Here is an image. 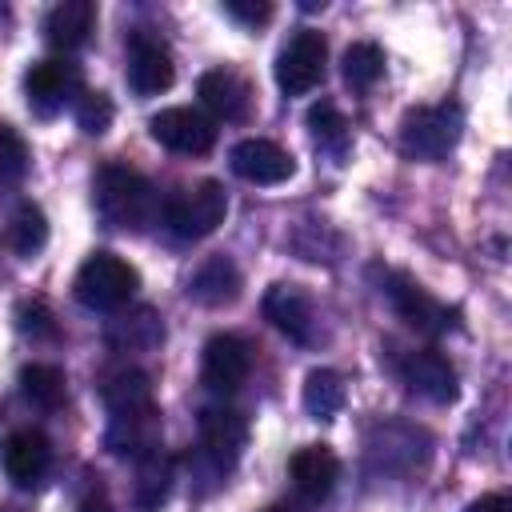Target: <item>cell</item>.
Masks as SVG:
<instances>
[{
    "label": "cell",
    "instance_id": "35",
    "mask_svg": "<svg viewBox=\"0 0 512 512\" xmlns=\"http://www.w3.org/2000/svg\"><path fill=\"white\" fill-rule=\"evenodd\" d=\"M264 512H292V508H264Z\"/></svg>",
    "mask_w": 512,
    "mask_h": 512
},
{
    "label": "cell",
    "instance_id": "13",
    "mask_svg": "<svg viewBox=\"0 0 512 512\" xmlns=\"http://www.w3.org/2000/svg\"><path fill=\"white\" fill-rule=\"evenodd\" d=\"M176 68H172V56L168 48L148 36V32H136L132 44H128V84L140 92V96H156L172 84Z\"/></svg>",
    "mask_w": 512,
    "mask_h": 512
},
{
    "label": "cell",
    "instance_id": "32",
    "mask_svg": "<svg viewBox=\"0 0 512 512\" xmlns=\"http://www.w3.org/2000/svg\"><path fill=\"white\" fill-rule=\"evenodd\" d=\"M20 332H32V336H52L56 332V324H52V316H48V308L40 300L20 308Z\"/></svg>",
    "mask_w": 512,
    "mask_h": 512
},
{
    "label": "cell",
    "instance_id": "16",
    "mask_svg": "<svg viewBox=\"0 0 512 512\" xmlns=\"http://www.w3.org/2000/svg\"><path fill=\"white\" fill-rule=\"evenodd\" d=\"M104 440H108V448L116 456H132V460L156 452L160 448V412H156V404L152 408H136V412H116L108 420V436Z\"/></svg>",
    "mask_w": 512,
    "mask_h": 512
},
{
    "label": "cell",
    "instance_id": "26",
    "mask_svg": "<svg viewBox=\"0 0 512 512\" xmlns=\"http://www.w3.org/2000/svg\"><path fill=\"white\" fill-rule=\"evenodd\" d=\"M380 76H384V52H380V44L360 40V44H352L344 52V84L352 92H368Z\"/></svg>",
    "mask_w": 512,
    "mask_h": 512
},
{
    "label": "cell",
    "instance_id": "34",
    "mask_svg": "<svg viewBox=\"0 0 512 512\" xmlns=\"http://www.w3.org/2000/svg\"><path fill=\"white\" fill-rule=\"evenodd\" d=\"M80 512H112V508H108V496L104 492H88L80 500Z\"/></svg>",
    "mask_w": 512,
    "mask_h": 512
},
{
    "label": "cell",
    "instance_id": "18",
    "mask_svg": "<svg viewBox=\"0 0 512 512\" xmlns=\"http://www.w3.org/2000/svg\"><path fill=\"white\" fill-rule=\"evenodd\" d=\"M196 92H200L204 108H208L212 116H220V120H244V116H248L252 88H248V80H244L240 72H232V68H212V72H204L200 84H196Z\"/></svg>",
    "mask_w": 512,
    "mask_h": 512
},
{
    "label": "cell",
    "instance_id": "12",
    "mask_svg": "<svg viewBox=\"0 0 512 512\" xmlns=\"http://www.w3.org/2000/svg\"><path fill=\"white\" fill-rule=\"evenodd\" d=\"M0 460H4V472H8L12 484H20V488H36V484L44 480L48 464H52L48 436L36 432V428H20V432H12V436L4 440Z\"/></svg>",
    "mask_w": 512,
    "mask_h": 512
},
{
    "label": "cell",
    "instance_id": "4",
    "mask_svg": "<svg viewBox=\"0 0 512 512\" xmlns=\"http://www.w3.org/2000/svg\"><path fill=\"white\" fill-rule=\"evenodd\" d=\"M228 216V192L216 180H200L184 192H176L164 204V224L180 236V240H200L212 236Z\"/></svg>",
    "mask_w": 512,
    "mask_h": 512
},
{
    "label": "cell",
    "instance_id": "15",
    "mask_svg": "<svg viewBox=\"0 0 512 512\" xmlns=\"http://www.w3.org/2000/svg\"><path fill=\"white\" fill-rule=\"evenodd\" d=\"M400 376H404V384H408L412 392H420V396H428V400H436V404L456 400V372H452V364H448L440 352H432V348L404 352V356H400Z\"/></svg>",
    "mask_w": 512,
    "mask_h": 512
},
{
    "label": "cell",
    "instance_id": "1",
    "mask_svg": "<svg viewBox=\"0 0 512 512\" xmlns=\"http://www.w3.org/2000/svg\"><path fill=\"white\" fill-rule=\"evenodd\" d=\"M96 212L108 228H124V232H144L160 204H156V188L128 164H104L96 172Z\"/></svg>",
    "mask_w": 512,
    "mask_h": 512
},
{
    "label": "cell",
    "instance_id": "3",
    "mask_svg": "<svg viewBox=\"0 0 512 512\" xmlns=\"http://www.w3.org/2000/svg\"><path fill=\"white\" fill-rule=\"evenodd\" d=\"M140 276L128 260H120L116 252H92L80 272H76V300L92 312H116L128 304V296L136 292Z\"/></svg>",
    "mask_w": 512,
    "mask_h": 512
},
{
    "label": "cell",
    "instance_id": "9",
    "mask_svg": "<svg viewBox=\"0 0 512 512\" xmlns=\"http://www.w3.org/2000/svg\"><path fill=\"white\" fill-rule=\"evenodd\" d=\"M264 316L288 340H296V344H320V316H316L312 300L296 284H272L268 296H264Z\"/></svg>",
    "mask_w": 512,
    "mask_h": 512
},
{
    "label": "cell",
    "instance_id": "8",
    "mask_svg": "<svg viewBox=\"0 0 512 512\" xmlns=\"http://www.w3.org/2000/svg\"><path fill=\"white\" fill-rule=\"evenodd\" d=\"M148 132L156 144L172 148V152H184V156H204L212 144H216V124L200 112V108H160L152 120H148Z\"/></svg>",
    "mask_w": 512,
    "mask_h": 512
},
{
    "label": "cell",
    "instance_id": "6",
    "mask_svg": "<svg viewBox=\"0 0 512 512\" xmlns=\"http://www.w3.org/2000/svg\"><path fill=\"white\" fill-rule=\"evenodd\" d=\"M248 444V420L236 408H204L200 412V456L216 476H224Z\"/></svg>",
    "mask_w": 512,
    "mask_h": 512
},
{
    "label": "cell",
    "instance_id": "22",
    "mask_svg": "<svg viewBox=\"0 0 512 512\" xmlns=\"http://www.w3.org/2000/svg\"><path fill=\"white\" fill-rule=\"evenodd\" d=\"M172 456L164 452V448H156V452H148V456H140L136 460V508L140 512H156L164 500H168V492H172Z\"/></svg>",
    "mask_w": 512,
    "mask_h": 512
},
{
    "label": "cell",
    "instance_id": "24",
    "mask_svg": "<svg viewBox=\"0 0 512 512\" xmlns=\"http://www.w3.org/2000/svg\"><path fill=\"white\" fill-rule=\"evenodd\" d=\"M156 400H152V380H148V372H140V368H128V372H120V376H112L108 384H104V408H108V416H116V412H136V408H152Z\"/></svg>",
    "mask_w": 512,
    "mask_h": 512
},
{
    "label": "cell",
    "instance_id": "25",
    "mask_svg": "<svg viewBox=\"0 0 512 512\" xmlns=\"http://www.w3.org/2000/svg\"><path fill=\"white\" fill-rule=\"evenodd\" d=\"M20 392L36 408H60L64 404V372L56 364H28L20 372Z\"/></svg>",
    "mask_w": 512,
    "mask_h": 512
},
{
    "label": "cell",
    "instance_id": "28",
    "mask_svg": "<svg viewBox=\"0 0 512 512\" xmlns=\"http://www.w3.org/2000/svg\"><path fill=\"white\" fill-rule=\"evenodd\" d=\"M44 240H48V220H44V212H40L36 204H20L16 216H12V248H16L20 256H36V252L44 248Z\"/></svg>",
    "mask_w": 512,
    "mask_h": 512
},
{
    "label": "cell",
    "instance_id": "30",
    "mask_svg": "<svg viewBox=\"0 0 512 512\" xmlns=\"http://www.w3.org/2000/svg\"><path fill=\"white\" fill-rule=\"evenodd\" d=\"M24 172H28L24 140L8 124H0V184H16V180H24Z\"/></svg>",
    "mask_w": 512,
    "mask_h": 512
},
{
    "label": "cell",
    "instance_id": "27",
    "mask_svg": "<svg viewBox=\"0 0 512 512\" xmlns=\"http://www.w3.org/2000/svg\"><path fill=\"white\" fill-rule=\"evenodd\" d=\"M308 128H312V140L324 152L344 156V148H348V124H344V116H340V108L332 100H320V104L308 108Z\"/></svg>",
    "mask_w": 512,
    "mask_h": 512
},
{
    "label": "cell",
    "instance_id": "20",
    "mask_svg": "<svg viewBox=\"0 0 512 512\" xmlns=\"http://www.w3.org/2000/svg\"><path fill=\"white\" fill-rule=\"evenodd\" d=\"M92 24H96V4L92 0H60L44 20V36H48L52 48L72 52L88 40Z\"/></svg>",
    "mask_w": 512,
    "mask_h": 512
},
{
    "label": "cell",
    "instance_id": "11",
    "mask_svg": "<svg viewBox=\"0 0 512 512\" xmlns=\"http://www.w3.org/2000/svg\"><path fill=\"white\" fill-rule=\"evenodd\" d=\"M232 172L248 184H284L292 172H296V160L292 152H284L276 140H264V136H248L232 148Z\"/></svg>",
    "mask_w": 512,
    "mask_h": 512
},
{
    "label": "cell",
    "instance_id": "2",
    "mask_svg": "<svg viewBox=\"0 0 512 512\" xmlns=\"http://www.w3.org/2000/svg\"><path fill=\"white\" fill-rule=\"evenodd\" d=\"M460 128H464V112L456 100L412 108L400 124V152L412 160H440L456 148Z\"/></svg>",
    "mask_w": 512,
    "mask_h": 512
},
{
    "label": "cell",
    "instance_id": "21",
    "mask_svg": "<svg viewBox=\"0 0 512 512\" xmlns=\"http://www.w3.org/2000/svg\"><path fill=\"white\" fill-rule=\"evenodd\" d=\"M160 340H164V324L152 308H132V312H124L120 320L108 324V344L124 348V352H148Z\"/></svg>",
    "mask_w": 512,
    "mask_h": 512
},
{
    "label": "cell",
    "instance_id": "19",
    "mask_svg": "<svg viewBox=\"0 0 512 512\" xmlns=\"http://www.w3.org/2000/svg\"><path fill=\"white\" fill-rule=\"evenodd\" d=\"M188 296L204 308H224L240 296V268L228 260V256H208L192 280H188Z\"/></svg>",
    "mask_w": 512,
    "mask_h": 512
},
{
    "label": "cell",
    "instance_id": "7",
    "mask_svg": "<svg viewBox=\"0 0 512 512\" xmlns=\"http://www.w3.org/2000/svg\"><path fill=\"white\" fill-rule=\"evenodd\" d=\"M80 92H84L80 88V72L68 60H36L24 72V96H28V108L36 116H56L68 100L76 104Z\"/></svg>",
    "mask_w": 512,
    "mask_h": 512
},
{
    "label": "cell",
    "instance_id": "23",
    "mask_svg": "<svg viewBox=\"0 0 512 512\" xmlns=\"http://www.w3.org/2000/svg\"><path fill=\"white\" fill-rule=\"evenodd\" d=\"M348 400V388H344V376L332 372V368H312L304 376V412L312 420H332Z\"/></svg>",
    "mask_w": 512,
    "mask_h": 512
},
{
    "label": "cell",
    "instance_id": "29",
    "mask_svg": "<svg viewBox=\"0 0 512 512\" xmlns=\"http://www.w3.org/2000/svg\"><path fill=\"white\" fill-rule=\"evenodd\" d=\"M72 116H76V124H80L88 136H100V132H108L116 108H112V100H108L104 92H88V88H84V92L76 96V104H72Z\"/></svg>",
    "mask_w": 512,
    "mask_h": 512
},
{
    "label": "cell",
    "instance_id": "17",
    "mask_svg": "<svg viewBox=\"0 0 512 512\" xmlns=\"http://www.w3.org/2000/svg\"><path fill=\"white\" fill-rule=\"evenodd\" d=\"M288 472H292V484H296V492H300L304 500L320 504V500H324V496L336 488V476H340V460H336V452H332L328 444H308V448H300V452L292 456Z\"/></svg>",
    "mask_w": 512,
    "mask_h": 512
},
{
    "label": "cell",
    "instance_id": "14",
    "mask_svg": "<svg viewBox=\"0 0 512 512\" xmlns=\"http://www.w3.org/2000/svg\"><path fill=\"white\" fill-rule=\"evenodd\" d=\"M388 288V300H392V308L412 324V328H420V332H444L452 320V312L444 308V304H436L412 276H404V272H388V280H384Z\"/></svg>",
    "mask_w": 512,
    "mask_h": 512
},
{
    "label": "cell",
    "instance_id": "33",
    "mask_svg": "<svg viewBox=\"0 0 512 512\" xmlns=\"http://www.w3.org/2000/svg\"><path fill=\"white\" fill-rule=\"evenodd\" d=\"M468 512H512V504H508V496H480Z\"/></svg>",
    "mask_w": 512,
    "mask_h": 512
},
{
    "label": "cell",
    "instance_id": "31",
    "mask_svg": "<svg viewBox=\"0 0 512 512\" xmlns=\"http://www.w3.org/2000/svg\"><path fill=\"white\" fill-rule=\"evenodd\" d=\"M224 12L244 24H264L272 16V4L268 0H224Z\"/></svg>",
    "mask_w": 512,
    "mask_h": 512
},
{
    "label": "cell",
    "instance_id": "10",
    "mask_svg": "<svg viewBox=\"0 0 512 512\" xmlns=\"http://www.w3.org/2000/svg\"><path fill=\"white\" fill-rule=\"evenodd\" d=\"M252 372V344L244 336L220 332L204 344V360H200V376L212 392H236Z\"/></svg>",
    "mask_w": 512,
    "mask_h": 512
},
{
    "label": "cell",
    "instance_id": "5",
    "mask_svg": "<svg viewBox=\"0 0 512 512\" xmlns=\"http://www.w3.org/2000/svg\"><path fill=\"white\" fill-rule=\"evenodd\" d=\"M324 60H328V44L316 28H300L276 56V84L288 96H304L324 80Z\"/></svg>",
    "mask_w": 512,
    "mask_h": 512
}]
</instances>
